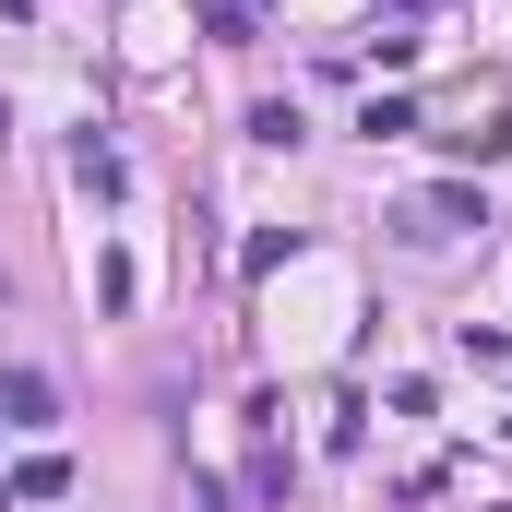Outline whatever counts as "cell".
Masks as SVG:
<instances>
[{"label": "cell", "mask_w": 512, "mask_h": 512, "mask_svg": "<svg viewBox=\"0 0 512 512\" xmlns=\"http://www.w3.org/2000/svg\"><path fill=\"white\" fill-rule=\"evenodd\" d=\"M405 227H417V239H477V227H489V203H477L465 179H429V191L405 203Z\"/></svg>", "instance_id": "cell-1"}, {"label": "cell", "mask_w": 512, "mask_h": 512, "mask_svg": "<svg viewBox=\"0 0 512 512\" xmlns=\"http://www.w3.org/2000/svg\"><path fill=\"white\" fill-rule=\"evenodd\" d=\"M0 417H12V429H48V417H60L48 370H12V382H0Z\"/></svg>", "instance_id": "cell-2"}, {"label": "cell", "mask_w": 512, "mask_h": 512, "mask_svg": "<svg viewBox=\"0 0 512 512\" xmlns=\"http://www.w3.org/2000/svg\"><path fill=\"white\" fill-rule=\"evenodd\" d=\"M72 179H84L96 203H120V143H108V131H84V143H72Z\"/></svg>", "instance_id": "cell-3"}, {"label": "cell", "mask_w": 512, "mask_h": 512, "mask_svg": "<svg viewBox=\"0 0 512 512\" xmlns=\"http://www.w3.org/2000/svg\"><path fill=\"white\" fill-rule=\"evenodd\" d=\"M60 489H72V465H60V453H36V465H12V501H60Z\"/></svg>", "instance_id": "cell-4"}, {"label": "cell", "mask_w": 512, "mask_h": 512, "mask_svg": "<svg viewBox=\"0 0 512 512\" xmlns=\"http://www.w3.org/2000/svg\"><path fill=\"white\" fill-rule=\"evenodd\" d=\"M203 36L215 48H251V0H203Z\"/></svg>", "instance_id": "cell-5"}, {"label": "cell", "mask_w": 512, "mask_h": 512, "mask_svg": "<svg viewBox=\"0 0 512 512\" xmlns=\"http://www.w3.org/2000/svg\"><path fill=\"white\" fill-rule=\"evenodd\" d=\"M358 131H370V143H393V131H417V108H405V96H370V108H358Z\"/></svg>", "instance_id": "cell-6"}]
</instances>
